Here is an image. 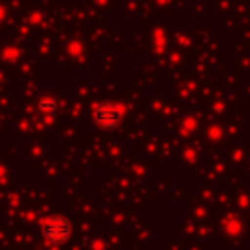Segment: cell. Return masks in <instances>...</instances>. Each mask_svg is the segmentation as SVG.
<instances>
[{"label": "cell", "mask_w": 250, "mask_h": 250, "mask_svg": "<svg viewBox=\"0 0 250 250\" xmlns=\"http://www.w3.org/2000/svg\"><path fill=\"white\" fill-rule=\"evenodd\" d=\"M37 107L43 111V113H53L57 109V100L51 98V96H43L39 102H37Z\"/></svg>", "instance_id": "cell-3"}, {"label": "cell", "mask_w": 250, "mask_h": 250, "mask_svg": "<svg viewBox=\"0 0 250 250\" xmlns=\"http://www.w3.org/2000/svg\"><path fill=\"white\" fill-rule=\"evenodd\" d=\"M123 115H125L123 105H119L115 102H102V104L94 105V109H92V121H94V125L100 127V129H104V131L115 129L123 121Z\"/></svg>", "instance_id": "cell-2"}, {"label": "cell", "mask_w": 250, "mask_h": 250, "mask_svg": "<svg viewBox=\"0 0 250 250\" xmlns=\"http://www.w3.org/2000/svg\"><path fill=\"white\" fill-rule=\"evenodd\" d=\"M41 236L47 244L62 246L72 236V223L64 215H49L41 223Z\"/></svg>", "instance_id": "cell-1"}]
</instances>
